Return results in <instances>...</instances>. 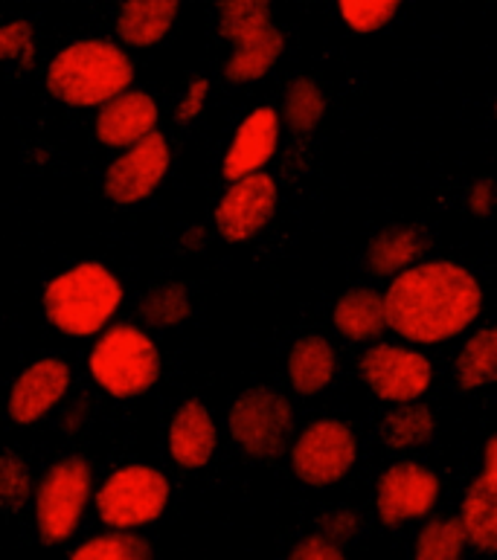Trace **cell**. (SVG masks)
<instances>
[{
	"label": "cell",
	"mask_w": 497,
	"mask_h": 560,
	"mask_svg": "<svg viewBox=\"0 0 497 560\" xmlns=\"http://www.w3.org/2000/svg\"><path fill=\"white\" fill-rule=\"evenodd\" d=\"M481 311L483 288L477 277L446 259L407 265L384 293L388 328L416 346L454 340L477 323Z\"/></svg>",
	"instance_id": "6da1fadb"
},
{
	"label": "cell",
	"mask_w": 497,
	"mask_h": 560,
	"mask_svg": "<svg viewBox=\"0 0 497 560\" xmlns=\"http://www.w3.org/2000/svg\"><path fill=\"white\" fill-rule=\"evenodd\" d=\"M135 84V65L119 44L108 38H82L68 44L47 68V91L70 108H100Z\"/></svg>",
	"instance_id": "7a4b0ae2"
},
{
	"label": "cell",
	"mask_w": 497,
	"mask_h": 560,
	"mask_svg": "<svg viewBox=\"0 0 497 560\" xmlns=\"http://www.w3.org/2000/svg\"><path fill=\"white\" fill-rule=\"evenodd\" d=\"M44 317L68 337H93L123 305V284L100 261H82L44 288Z\"/></svg>",
	"instance_id": "3957f363"
},
{
	"label": "cell",
	"mask_w": 497,
	"mask_h": 560,
	"mask_svg": "<svg viewBox=\"0 0 497 560\" xmlns=\"http://www.w3.org/2000/svg\"><path fill=\"white\" fill-rule=\"evenodd\" d=\"M219 33L233 44L224 65V79L233 84L265 79L286 50V35L274 26L270 0H219Z\"/></svg>",
	"instance_id": "277c9868"
},
{
	"label": "cell",
	"mask_w": 497,
	"mask_h": 560,
	"mask_svg": "<svg viewBox=\"0 0 497 560\" xmlns=\"http://www.w3.org/2000/svg\"><path fill=\"white\" fill-rule=\"evenodd\" d=\"M91 377L111 398H137L161 377V351L140 326L119 323L102 328L91 349Z\"/></svg>",
	"instance_id": "5b68a950"
},
{
	"label": "cell",
	"mask_w": 497,
	"mask_h": 560,
	"mask_svg": "<svg viewBox=\"0 0 497 560\" xmlns=\"http://www.w3.org/2000/svg\"><path fill=\"white\" fill-rule=\"evenodd\" d=\"M93 493L91 462L82 456H65L47 468L35 486V528L44 546L68 544L77 535L84 509Z\"/></svg>",
	"instance_id": "8992f818"
},
{
	"label": "cell",
	"mask_w": 497,
	"mask_h": 560,
	"mask_svg": "<svg viewBox=\"0 0 497 560\" xmlns=\"http://www.w3.org/2000/svg\"><path fill=\"white\" fill-rule=\"evenodd\" d=\"M230 439L251 459H277L294 435V407L270 386H253L228 412Z\"/></svg>",
	"instance_id": "52a82bcc"
},
{
	"label": "cell",
	"mask_w": 497,
	"mask_h": 560,
	"mask_svg": "<svg viewBox=\"0 0 497 560\" xmlns=\"http://www.w3.org/2000/svg\"><path fill=\"white\" fill-rule=\"evenodd\" d=\"M169 479L152 465H126L111 474L96 491V517L108 528L152 526L169 505Z\"/></svg>",
	"instance_id": "ba28073f"
},
{
	"label": "cell",
	"mask_w": 497,
	"mask_h": 560,
	"mask_svg": "<svg viewBox=\"0 0 497 560\" xmlns=\"http://www.w3.org/2000/svg\"><path fill=\"white\" fill-rule=\"evenodd\" d=\"M358 459V439L352 427L337 419L312 421L291 447V470L303 486H335Z\"/></svg>",
	"instance_id": "9c48e42d"
},
{
	"label": "cell",
	"mask_w": 497,
	"mask_h": 560,
	"mask_svg": "<svg viewBox=\"0 0 497 560\" xmlns=\"http://www.w3.org/2000/svg\"><path fill=\"white\" fill-rule=\"evenodd\" d=\"M363 384L379 401H419L434 384V363L421 351L398 343H375L358 363Z\"/></svg>",
	"instance_id": "30bf717a"
},
{
	"label": "cell",
	"mask_w": 497,
	"mask_h": 560,
	"mask_svg": "<svg viewBox=\"0 0 497 560\" xmlns=\"http://www.w3.org/2000/svg\"><path fill=\"white\" fill-rule=\"evenodd\" d=\"M172 166L169 140L154 128L137 142L126 145L105 172V198L117 207H135L163 184Z\"/></svg>",
	"instance_id": "8fae6325"
},
{
	"label": "cell",
	"mask_w": 497,
	"mask_h": 560,
	"mask_svg": "<svg viewBox=\"0 0 497 560\" xmlns=\"http://www.w3.org/2000/svg\"><path fill=\"white\" fill-rule=\"evenodd\" d=\"M230 184L233 186L221 195L212 221L224 242L245 244L256 238L270 224V218L277 215V180L262 168Z\"/></svg>",
	"instance_id": "7c38bea8"
},
{
	"label": "cell",
	"mask_w": 497,
	"mask_h": 560,
	"mask_svg": "<svg viewBox=\"0 0 497 560\" xmlns=\"http://www.w3.org/2000/svg\"><path fill=\"white\" fill-rule=\"evenodd\" d=\"M439 502V477L419 462H393L375 482V511L388 528L428 517Z\"/></svg>",
	"instance_id": "4fadbf2b"
},
{
	"label": "cell",
	"mask_w": 497,
	"mask_h": 560,
	"mask_svg": "<svg viewBox=\"0 0 497 560\" xmlns=\"http://www.w3.org/2000/svg\"><path fill=\"white\" fill-rule=\"evenodd\" d=\"M70 389V366L61 358H42L18 375L9 389V419L21 427L38 424L61 404Z\"/></svg>",
	"instance_id": "5bb4252c"
},
{
	"label": "cell",
	"mask_w": 497,
	"mask_h": 560,
	"mask_svg": "<svg viewBox=\"0 0 497 560\" xmlns=\"http://www.w3.org/2000/svg\"><path fill=\"white\" fill-rule=\"evenodd\" d=\"M158 119H161L158 102L146 91L126 88L117 96H111L108 102H102L96 122H93V131H96V140L102 145H108V149H126V145L137 142L140 137L149 135V131H154Z\"/></svg>",
	"instance_id": "9a60e30c"
},
{
	"label": "cell",
	"mask_w": 497,
	"mask_h": 560,
	"mask_svg": "<svg viewBox=\"0 0 497 560\" xmlns=\"http://www.w3.org/2000/svg\"><path fill=\"white\" fill-rule=\"evenodd\" d=\"M460 523L465 528L469 546L477 552L492 555L497 549V439L486 442L483 474L474 479L463 497Z\"/></svg>",
	"instance_id": "2e32d148"
},
{
	"label": "cell",
	"mask_w": 497,
	"mask_h": 560,
	"mask_svg": "<svg viewBox=\"0 0 497 560\" xmlns=\"http://www.w3.org/2000/svg\"><path fill=\"white\" fill-rule=\"evenodd\" d=\"M216 444H219V433H216V421H212L207 404L189 398L169 424V456L177 468L201 470L210 465Z\"/></svg>",
	"instance_id": "e0dca14e"
},
{
	"label": "cell",
	"mask_w": 497,
	"mask_h": 560,
	"mask_svg": "<svg viewBox=\"0 0 497 560\" xmlns=\"http://www.w3.org/2000/svg\"><path fill=\"white\" fill-rule=\"evenodd\" d=\"M279 142V114L274 108H256L245 117V122L236 128L228 154H224V177L239 180V177L262 172L265 163H270Z\"/></svg>",
	"instance_id": "ac0fdd59"
},
{
	"label": "cell",
	"mask_w": 497,
	"mask_h": 560,
	"mask_svg": "<svg viewBox=\"0 0 497 560\" xmlns=\"http://www.w3.org/2000/svg\"><path fill=\"white\" fill-rule=\"evenodd\" d=\"M181 12V0H123L117 12V38L126 47H154L169 35Z\"/></svg>",
	"instance_id": "d6986e66"
},
{
	"label": "cell",
	"mask_w": 497,
	"mask_h": 560,
	"mask_svg": "<svg viewBox=\"0 0 497 560\" xmlns=\"http://www.w3.org/2000/svg\"><path fill=\"white\" fill-rule=\"evenodd\" d=\"M288 384L297 395L312 398L321 395L323 389H330L337 372V358L335 349L326 337L321 335H305L300 337L291 351H288Z\"/></svg>",
	"instance_id": "ffe728a7"
},
{
	"label": "cell",
	"mask_w": 497,
	"mask_h": 560,
	"mask_svg": "<svg viewBox=\"0 0 497 560\" xmlns=\"http://www.w3.org/2000/svg\"><path fill=\"white\" fill-rule=\"evenodd\" d=\"M335 328L352 343H370L379 340L388 328L384 319V296L372 288H349V291L335 302L332 311Z\"/></svg>",
	"instance_id": "44dd1931"
},
{
	"label": "cell",
	"mask_w": 497,
	"mask_h": 560,
	"mask_svg": "<svg viewBox=\"0 0 497 560\" xmlns=\"http://www.w3.org/2000/svg\"><path fill=\"white\" fill-rule=\"evenodd\" d=\"M425 250H428V238H425L419 226L396 224L372 235L363 259H367V268L375 277H396L398 270L414 265Z\"/></svg>",
	"instance_id": "7402d4cb"
},
{
	"label": "cell",
	"mask_w": 497,
	"mask_h": 560,
	"mask_svg": "<svg viewBox=\"0 0 497 560\" xmlns=\"http://www.w3.org/2000/svg\"><path fill=\"white\" fill-rule=\"evenodd\" d=\"M497 381V328L486 326L469 337L456 358V384L463 393H477Z\"/></svg>",
	"instance_id": "603a6c76"
},
{
	"label": "cell",
	"mask_w": 497,
	"mask_h": 560,
	"mask_svg": "<svg viewBox=\"0 0 497 560\" xmlns=\"http://www.w3.org/2000/svg\"><path fill=\"white\" fill-rule=\"evenodd\" d=\"M326 117V93L314 79L300 75L288 84L286 102H282V117L294 135H312Z\"/></svg>",
	"instance_id": "cb8c5ba5"
},
{
	"label": "cell",
	"mask_w": 497,
	"mask_h": 560,
	"mask_svg": "<svg viewBox=\"0 0 497 560\" xmlns=\"http://www.w3.org/2000/svg\"><path fill=\"white\" fill-rule=\"evenodd\" d=\"M434 433H437L434 412L425 404L416 401L396 404V410L390 412L388 421H384V442L393 451H414V447H421V444L434 439Z\"/></svg>",
	"instance_id": "d4e9b609"
},
{
	"label": "cell",
	"mask_w": 497,
	"mask_h": 560,
	"mask_svg": "<svg viewBox=\"0 0 497 560\" xmlns=\"http://www.w3.org/2000/svg\"><path fill=\"white\" fill-rule=\"evenodd\" d=\"M469 546L465 528L460 517H434L428 520L416 535V560H460Z\"/></svg>",
	"instance_id": "484cf974"
},
{
	"label": "cell",
	"mask_w": 497,
	"mask_h": 560,
	"mask_svg": "<svg viewBox=\"0 0 497 560\" xmlns=\"http://www.w3.org/2000/svg\"><path fill=\"white\" fill-rule=\"evenodd\" d=\"M140 319L152 328H177L193 317V296L184 284H161L140 302Z\"/></svg>",
	"instance_id": "4316f807"
},
{
	"label": "cell",
	"mask_w": 497,
	"mask_h": 560,
	"mask_svg": "<svg viewBox=\"0 0 497 560\" xmlns=\"http://www.w3.org/2000/svg\"><path fill=\"white\" fill-rule=\"evenodd\" d=\"M73 560H149L152 558V544L140 535H131L128 528H114L111 535H96L91 540L79 544Z\"/></svg>",
	"instance_id": "83f0119b"
},
{
	"label": "cell",
	"mask_w": 497,
	"mask_h": 560,
	"mask_svg": "<svg viewBox=\"0 0 497 560\" xmlns=\"http://www.w3.org/2000/svg\"><path fill=\"white\" fill-rule=\"evenodd\" d=\"M33 500V474L15 453H0V511L18 514Z\"/></svg>",
	"instance_id": "f1b7e54d"
},
{
	"label": "cell",
	"mask_w": 497,
	"mask_h": 560,
	"mask_svg": "<svg viewBox=\"0 0 497 560\" xmlns=\"http://www.w3.org/2000/svg\"><path fill=\"white\" fill-rule=\"evenodd\" d=\"M402 7V0H337L344 24L358 35L379 33Z\"/></svg>",
	"instance_id": "f546056e"
},
{
	"label": "cell",
	"mask_w": 497,
	"mask_h": 560,
	"mask_svg": "<svg viewBox=\"0 0 497 560\" xmlns=\"http://www.w3.org/2000/svg\"><path fill=\"white\" fill-rule=\"evenodd\" d=\"M0 61H18L21 70H30L35 61V33L33 24L18 18L0 24Z\"/></svg>",
	"instance_id": "4dcf8cb0"
},
{
	"label": "cell",
	"mask_w": 497,
	"mask_h": 560,
	"mask_svg": "<svg viewBox=\"0 0 497 560\" xmlns=\"http://www.w3.org/2000/svg\"><path fill=\"white\" fill-rule=\"evenodd\" d=\"M321 535L330 537L332 544L337 546H346L349 540H355V535H358V517H355V511L346 509V505L326 511L321 520Z\"/></svg>",
	"instance_id": "1f68e13d"
},
{
	"label": "cell",
	"mask_w": 497,
	"mask_h": 560,
	"mask_svg": "<svg viewBox=\"0 0 497 560\" xmlns=\"http://www.w3.org/2000/svg\"><path fill=\"white\" fill-rule=\"evenodd\" d=\"M344 558V546L332 544L330 537L317 535L303 537L300 544L291 549V560H340Z\"/></svg>",
	"instance_id": "d6a6232c"
},
{
	"label": "cell",
	"mask_w": 497,
	"mask_h": 560,
	"mask_svg": "<svg viewBox=\"0 0 497 560\" xmlns=\"http://www.w3.org/2000/svg\"><path fill=\"white\" fill-rule=\"evenodd\" d=\"M207 96H210V79L198 75V79H193V82L186 84L184 100L177 105V122H181V126H189L195 117H201Z\"/></svg>",
	"instance_id": "836d02e7"
},
{
	"label": "cell",
	"mask_w": 497,
	"mask_h": 560,
	"mask_svg": "<svg viewBox=\"0 0 497 560\" xmlns=\"http://www.w3.org/2000/svg\"><path fill=\"white\" fill-rule=\"evenodd\" d=\"M492 210H495V186H492V177H481L474 180L469 192V212L477 218H489Z\"/></svg>",
	"instance_id": "e575fe53"
},
{
	"label": "cell",
	"mask_w": 497,
	"mask_h": 560,
	"mask_svg": "<svg viewBox=\"0 0 497 560\" xmlns=\"http://www.w3.org/2000/svg\"><path fill=\"white\" fill-rule=\"evenodd\" d=\"M184 247H186V250H201V247H204V230H201V226H195V230H186Z\"/></svg>",
	"instance_id": "d590c367"
}]
</instances>
